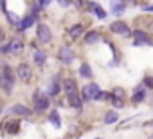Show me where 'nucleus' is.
Wrapping results in <instances>:
<instances>
[{
    "instance_id": "17",
    "label": "nucleus",
    "mask_w": 153,
    "mask_h": 139,
    "mask_svg": "<svg viewBox=\"0 0 153 139\" xmlns=\"http://www.w3.org/2000/svg\"><path fill=\"white\" fill-rule=\"evenodd\" d=\"M67 96H68L70 107H74V108H79L81 107V98L78 96V92H72V94H67Z\"/></svg>"
},
{
    "instance_id": "3",
    "label": "nucleus",
    "mask_w": 153,
    "mask_h": 139,
    "mask_svg": "<svg viewBox=\"0 0 153 139\" xmlns=\"http://www.w3.org/2000/svg\"><path fill=\"white\" fill-rule=\"evenodd\" d=\"M99 85H96V83H90V85H87V87H83V101H90V99H97V96H99Z\"/></svg>"
},
{
    "instance_id": "34",
    "label": "nucleus",
    "mask_w": 153,
    "mask_h": 139,
    "mask_svg": "<svg viewBox=\"0 0 153 139\" xmlns=\"http://www.w3.org/2000/svg\"><path fill=\"white\" fill-rule=\"evenodd\" d=\"M144 11H153V6H144Z\"/></svg>"
},
{
    "instance_id": "18",
    "label": "nucleus",
    "mask_w": 153,
    "mask_h": 139,
    "mask_svg": "<svg viewBox=\"0 0 153 139\" xmlns=\"http://www.w3.org/2000/svg\"><path fill=\"white\" fill-rule=\"evenodd\" d=\"M99 40H101V34H99V33H96V31H92V33H88V34L85 36V43H87V45L97 43Z\"/></svg>"
},
{
    "instance_id": "8",
    "label": "nucleus",
    "mask_w": 153,
    "mask_h": 139,
    "mask_svg": "<svg viewBox=\"0 0 153 139\" xmlns=\"http://www.w3.org/2000/svg\"><path fill=\"white\" fill-rule=\"evenodd\" d=\"M110 31L115 33V34H123V36H128V34H130L128 25H126L124 22H114V24L110 25Z\"/></svg>"
},
{
    "instance_id": "13",
    "label": "nucleus",
    "mask_w": 153,
    "mask_h": 139,
    "mask_svg": "<svg viewBox=\"0 0 153 139\" xmlns=\"http://www.w3.org/2000/svg\"><path fill=\"white\" fill-rule=\"evenodd\" d=\"M33 61L38 65V67H42V65H45V61H47V54L43 52V51H34V54H33Z\"/></svg>"
},
{
    "instance_id": "2",
    "label": "nucleus",
    "mask_w": 153,
    "mask_h": 139,
    "mask_svg": "<svg viewBox=\"0 0 153 139\" xmlns=\"http://www.w3.org/2000/svg\"><path fill=\"white\" fill-rule=\"evenodd\" d=\"M36 36H38V40H40L42 43H49V42L52 40V33H51L49 25H45V24H38Z\"/></svg>"
},
{
    "instance_id": "31",
    "label": "nucleus",
    "mask_w": 153,
    "mask_h": 139,
    "mask_svg": "<svg viewBox=\"0 0 153 139\" xmlns=\"http://www.w3.org/2000/svg\"><path fill=\"white\" fill-rule=\"evenodd\" d=\"M58 2H59L63 7H68V6H70V0H58Z\"/></svg>"
},
{
    "instance_id": "4",
    "label": "nucleus",
    "mask_w": 153,
    "mask_h": 139,
    "mask_svg": "<svg viewBox=\"0 0 153 139\" xmlns=\"http://www.w3.org/2000/svg\"><path fill=\"white\" fill-rule=\"evenodd\" d=\"M16 76H18V78H20V81H24V83L31 81V78H33L31 67H29L27 63H20V65H18V69H16Z\"/></svg>"
},
{
    "instance_id": "30",
    "label": "nucleus",
    "mask_w": 153,
    "mask_h": 139,
    "mask_svg": "<svg viewBox=\"0 0 153 139\" xmlns=\"http://www.w3.org/2000/svg\"><path fill=\"white\" fill-rule=\"evenodd\" d=\"M52 2V0H36V4L40 6V7H45V6H49Z\"/></svg>"
},
{
    "instance_id": "23",
    "label": "nucleus",
    "mask_w": 153,
    "mask_h": 139,
    "mask_svg": "<svg viewBox=\"0 0 153 139\" xmlns=\"http://www.w3.org/2000/svg\"><path fill=\"white\" fill-rule=\"evenodd\" d=\"M117 119H119V116H117V112H114V110L106 112V116H105V123H106V125H112V123H115Z\"/></svg>"
},
{
    "instance_id": "25",
    "label": "nucleus",
    "mask_w": 153,
    "mask_h": 139,
    "mask_svg": "<svg viewBox=\"0 0 153 139\" xmlns=\"http://www.w3.org/2000/svg\"><path fill=\"white\" fill-rule=\"evenodd\" d=\"M144 96H146L144 90H135V96L131 98V101H133V103H140V101L144 99Z\"/></svg>"
},
{
    "instance_id": "12",
    "label": "nucleus",
    "mask_w": 153,
    "mask_h": 139,
    "mask_svg": "<svg viewBox=\"0 0 153 139\" xmlns=\"http://www.w3.org/2000/svg\"><path fill=\"white\" fill-rule=\"evenodd\" d=\"M124 9H126L124 0H112V13L114 15H123Z\"/></svg>"
},
{
    "instance_id": "10",
    "label": "nucleus",
    "mask_w": 153,
    "mask_h": 139,
    "mask_svg": "<svg viewBox=\"0 0 153 139\" xmlns=\"http://www.w3.org/2000/svg\"><path fill=\"white\" fill-rule=\"evenodd\" d=\"M4 128H6V132H7L9 135H15V134H18V130H20V121L11 119V121H7V123L4 125Z\"/></svg>"
},
{
    "instance_id": "35",
    "label": "nucleus",
    "mask_w": 153,
    "mask_h": 139,
    "mask_svg": "<svg viewBox=\"0 0 153 139\" xmlns=\"http://www.w3.org/2000/svg\"><path fill=\"white\" fill-rule=\"evenodd\" d=\"M0 112H2V107H0Z\"/></svg>"
},
{
    "instance_id": "9",
    "label": "nucleus",
    "mask_w": 153,
    "mask_h": 139,
    "mask_svg": "<svg viewBox=\"0 0 153 139\" xmlns=\"http://www.w3.org/2000/svg\"><path fill=\"white\" fill-rule=\"evenodd\" d=\"M11 112H13V114H18V116H24V117H31V116H33V110L27 108V107H24V105H15V107H11Z\"/></svg>"
},
{
    "instance_id": "21",
    "label": "nucleus",
    "mask_w": 153,
    "mask_h": 139,
    "mask_svg": "<svg viewBox=\"0 0 153 139\" xmlns=\"http://www.w3.org/2000/svg\"><path fill=\"white\" fill-rule=\"evenodd\" d=\"M49 96H56L58 92H59V85H58V78H54L52 81H51V85H49Z\"/></svg>"
},
{
    "instance_id": "5",
    "label": "nucleus",
    "mask_w": 153,
    "mask_h": 139,
    "mask_svg": "<svg viewBox=\"0 0 153 139\" xmlns=\"http://www.w3.org/2000/svg\"><path fill=\"white\" fill-rule=\"evenodd\" d=\"M58 58H59V61H61V63L68 65V63H72V61H74L76 54H74V51H72L70 47H61V49L58 51Z\"/></svg>"
},
{
    "instance_id": "24",
    "label": "nucleus",
    "mask_w": 153,
    "mask_h": 139,
    "mask_svg": "<svg viewBox=\"0 0 153 139\" xmlns=\"http://www.w3.org/2000/svg\"><path fill=\"white\" fill-rule=\"evenodd\" d=\"M2 76H6V78H9V80H13L15 81V74H13V69L6 63L4 67H2Z\"/></svg>"
},
{
    "instance_id": "33",
    "label": "nucleus",
    "mask_w": 153,
    "mask_h": 139,
    "mask_svg": "<svg viewBox=\"0 0 153 139\" xmlns=\"http://www.w3.org/2000/svg\"><path fill=\"white\" fill-rule=\"evenodd\" d=\"M148 29H149V33L153 34V20H149V22H148Z\"/></svg>"
},
{
    "instance_id": "14",
    "label": "nucleus",
    "mask_w": 153,
    "mask_h": 139,
    "mask_svg": "<svg viewBox=\"0 0 153 139\" xmlns=\"http://www.w3.org/2000/svg\"><path fill=\"white\" fill-rule=\"evenodd\" d=\"M83 31H85V27H83L81 24H76V25H72V27L68 29V36L76 40V38H79V36L83 34Z\"/></svg>"
},
{
    "instance_id": "1",
    "label": "nucleus",
    "mask_w": 153,
    "mask_h": 139,
    "mask_svg": "<svg viewBox=\"0 0 153 139\" xmlns=\"http://www.w3.org/2000/svg\"><path fill=\"white\" fill-rule=\"evenodd\" d=\"M33 101H34V110L36 112H43V110H47L49 108V96H45L42 90H34V94H33Z\"/></svg>"
},
{
    "instance_id": "28",
    "label": "nucleus",
    "mask_w": 153,
    "mask_h": 139,
    "mask_svg": "<svg viewBox=\"0 0 153 139\" xmlns=\"http://www.w3.org/2000/svg\"><path fill=\"white\" fill-rule=\"evenodd\" d=\"M112 103H114V107H115V108H121V107L124 105L121 98H114V99H112Z\"/></svg>"
},
{
    "instance_id": "20",
    "label": "nucleus",
    "mask_w": 153,
    "mask_h": 139,
    "mask_svg": "<svg viewBox=\"0 0 153 139\" xmlns=\"http://www.w3.org/2000/svg\"><path fill=\"white\" fill-rule=\"evenodd\" d=\"M79 76L81 78H92V69H90L88 63H81V67H79Z\"/></svg>"
},
{
    "instance_id": "7",
    "label": "nucleus",
    "mask_w": 153,
    "mask_h": 139,
    "mask_svg": "<svg viewBox=\"0 0 153 139\" xmlns=\"http://www.w3.org/2000/svg\"><path fill=\"white\" fill-rule=\"evenodd\" d=\"M133 38H135V45H153L151 43V40H149V36L146 34V33H142V31H133Z\"/></svg>"
},
{
    "instance_id": "26",
    "label": "nucleus",
    "mask_w": 153,
    "mask_h": 139,
    "mask_svg": "<svg viewBox=\"0 0 153 139\" xmlns=\"http://www.w3.org/2000/svg\"><path fill=\"white\" fill-rule=\"evenodd\" d=\"M6 16H7V20H9L13 25H20V22H18V18L15 16V13H11V11H6Z\"/></svg>"
},
{
    "instance_id": "16",
    "label": "nucleus",
    "mask_w": 153,
    "mask_h": 139,
    "mask_svg": "<svg viewBox=\"0 0 153 139\" xmlns=\"http://www.w3.org/2000/svg\"><path fill=\"white\" fill-rule=\"evenodd\" d=\"M88 7H90L94 13H96V16H97V18H105V16H106V11H105V9L99 6V4H96V2H90V4H88Z\"/></svg>"
},
{
    "instance_id": "19",
    "label": "nucleus",
    "mask_w": 153,
    "mask_h": 139,
    "mask_svg": "<svg viewBox=\"0 0 153 139\" xmlns=\"http://www.w3.org/2000/svg\"><path fill=\"white\" fill-rule=\"evenodd\" d=\"M63 90H65L67 94H72V92H76V81H74L72 78L65 80V81H63Z\"/></svg>"
},
{
    "instance_id": "15",
    "label": "nucleus",
    "mask_w": 153,
    "mask_h": 139,
    "mask_svg": "<svg viewBox=\"0 0 153 139\" xmlns=\"http://www.w3.org/2000/svg\"><path fill=\"white\" fill-rule=\"evenodd\" d=\"M13 80H9V78H6V76H2V74H0V87H2L6 92H11L13 90Z\"/></svg>"
},
{
    "instance_id": "6",
    "label": "nucleus",
    "mask_w": 153,
    "mask_h": 139,
    "mask_svg": "<svg viewBox=\"0 0 153 139\" xmlns=\"http://www.w3.org/2000/svg\"><path fill=\"white\" fill-rule=\"evenodd\" d=\"M24 42L20 40V38H15V40H11L9 42V52L11 54H15V56H20L22 52H24Z\"/></svg>"
},
{
    "instance_id": "22",
    "label": "nucleus",
    "mask_w": 153,
    "mask_h": 139,
    "mask_svg": "<svg viewBox=\"0 0 153 139\" xmlns=\"http://www.w3.org/2000/svg\"><path fill=\"white\" fill-rule=\"evenodd\" d=\"M49 121H51L56 128H59V126H61V121H59V114H58V110H52V112H51Z\"/></svg>"
},
{
    "instance_id": "11",
    "label": "nucleus",
    "mask_w": 153,
    "mask_h": 139,
    "mask_svg": "<svg viewBox=\"0 0 153 139\" xmlns=\"http://www.w3.org/2000/svg\"><path fill=\"white\" fill-rule=\"evenodd\" d=\"M34 22H36V16L31 13V15H27V16L20 22V25H18V27H20V31H25V29L33 27V25H34Z\"/></svg>"
},
{
    "instance_id": "29",
    "label": "nucleus",
    "mask_w": 153,
    "mask_h": 139,
    "mask_svg": "<svg viewBox=\"0 0 153 139\" xmlns=\"http://www.w3.org/2000/svg\"><path fill=\"white\" fill-rule=\"evenodd\" d=\"M144 85H146L148 89H153V78H151V76H146V78H144Z\"/></svg>"
},
{
    "instance_id": "27",
    "label": "nucleus",
    "mask_w": 153,
    "mask_h": 139,
    "mask_svg": "<svg viewBox=\"0 0 153 139\" xmlns=\"http://www.w3.org/2000/svg\"><path fill=\"white\" fill-rule=\"evenodd\" d=\"M114 96H115V98H121V99H123V98H124V90L117 87V89H114Z\"/></svg>"
},
{
    "instance_id": "32",
    "label": "nucleus",
    "mask_w": 153,
    "mask_h": 139,
    "mask_svg": "<svg viewBox=\"0 0 153 139\" xmlns=\"http://www.w3.org/2000/svg\"><path fill=\"white\" fill-rule=\"evenodd\" d=\"M0 9L6 13V0H0Z\"/></svg>"
}]
</instances>
